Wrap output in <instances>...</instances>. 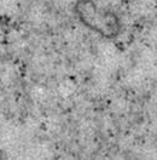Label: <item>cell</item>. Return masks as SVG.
<instances>
[{
  "instance_id": "1",
  "label": "cell",
  "mask_w": 157,
  "mask_h": 160,
  "mask_svg": "<svg viewBox=\"0 0 157 160\" xmlns=\"http://www.w3.org/2000/svg\"><path fill=\"white\" fill-rule=\"evenodd\" d=\"M75 15L91 30L105 38H114L120 33V20L110 10L98 6L93 0H78Z\"/></svg>"
}]
</instances>
